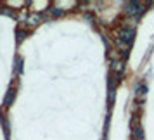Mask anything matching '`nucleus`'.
I'll return each instance as SVG.
<instances>
[{
  "label": "nucleus",
  "instance_id": "1",
  "mask_svg": "<svg viewBox=\"0 0 154 140\" xmlns=\"http://www.w3.org/2000/svg\"><path fill=\"white\" fill-rule=\"evenodd\" d=\"M133 36H135V29L130 28V26H123V28H119L118 33H116V38L123 40V42L128 43V45H132Z\"/></svg>",
  "mask_w": 154,
  "mask_h": 140
},
{
  "label": "nucleus",
  "instance_id": "2",
  "mask_svg": "<svg viewBox=\"0 0 154 140\" xmlns=\"http://www.w3.org/2000/svg\"><path fill=\"white\" fill-rule=\"evenodd\" d=\"M144 11V5L139 2H126L125 4V12L128 16H139Z\"/></svg>",
  "mask_w": 154,
  "mask_h": 140
},
{
  "label": "nucleus",
  "instance_id": "3",
  "mask_svg": "<svg viewBox=\"0 0 154 140\" xmlns=\"http://www.w3.org/2000/svg\"><path fill=\"white\" fill-rule=\"evenodd\" d=\"M111 69L114 71V73L121 75V73L125 71V64H123V61H121V59H112V62H111Z\"/></svg>",
  "mask_w": 154,
  "mask_h": 140
},
{
  "label": "nucleus",
  "instance_id": "4",
  "mask_svg": "<svg viewBox=\"0 0 154 140\" xmlns=\"http://www.w3.org/2000/svg\"><path fill=\"white\" fill-rule=\"evenodd\" d=\"M42 21V16L38 14V12H33V14L28 16V19H26V23H28V26H36L38 23Z\"/></svg>",
  "mask_w": 154,
  "mask_h": 140
},
{
  "label": "nucleus",
  "instance_id": "5",
  "mask_svg": "<svg viewBox=\"0 0 154 140\" xmlns=\"http://www.w3.org/2000/svg\"><path fill=\"white\" fill-rule=\"evenodd\" d=\"M132 135H133V140H142L144 138V130H142V126L133 125L132 126Z\"/></svg>",
  "mask_w": 154,
  "mask_h": 140
},
{
  "label": "nucleus",
  "instance_id": "6",
  "mask_svg": "<svg viewBox=\"0 0 154 140\" xmlns=\"http://www.w3.org/2000/svg\"><path fill=\"white\" fill-rule=\"evenodd\" d=\"M56 5L59 9H61V7H75V5H76V2H57Z\"/></svg>",
  "mask_w": 154,
  "mask_h": 140
},
{
  "label": "nucleus",
  "instance_id": "7",
  "mask_svg": "<svg viewBox=\"0 0 154 140\" xmlns=\"http://www.w3.org/2000/svg\"><path fill=\"white\" fill-rule=\"evenodd\" d=\"M50 12L54 16H63L64 14V9H59L57 5H52V9H50Z\"/></svg>",
  "mask_w": 154,
  "mask_h": 140
},
{
  "label": "nucleus",
  "instance_id": "8",
  "mask_svg": "<svg viewBox=\"0 0 154 140\" xmlns=\"http://www.w3.org/2000/svg\"><path fill=\"white\" fill-rule=\"evenodd\" d=\"M14 93H16V90H14V88H11V90H9L7 97H5V105H7L9 102H11V100H12V99H14Z\"/></svg>",
  "mask_w": 154,
  "mask_h": 140
},
{
  "label": "nucleus",
  "instance_id": "9",
  "mask_svg": "<svg viewBox=\"0 0 154 140\" xmlns=\"http://www.w3.org/2000/svg\"><path fill=\"white\" fill-rule=\"evenodd\" d=\"M31 7H49V4H47V2H40V4H38V2H33Z\"/></svg>",
  "mask_w": 154,
  "mask_h": 140
},
{
  "label": "nucleus",
  "instance_id": "10",
  "mask_svg": "<svg viewBox=\"0 0 154 140\" xmlns=\"http://www.w3.org/2000/svg\"><path fill=\"white\" fill-rule=\"evenodd\" d=\"M24 36H26V31H23L21 28L17 29V40H19V42H21L23 38H24Z\"/></svg>",
  "mask_w": 154,
  "mask_h": 140
},
{
  "label": "nucleus",
  "instance_id": "11",
  "mask_svg": "<svg viewBox=\"0 0 154 140\" xmlns=\"http://www.w3.org/2000/svg\"><path fill=\"white\" fill-rule=\"evenodd\" d=\"M7 5H11V7H23L24 2H9Z\"/></svg>",
  "mask_w": 154,
  "mask_h": 140
},
{
  "label": "nucleus",
  "instance_id": "12",
  "mask_svg": "<svg viewBox=\"0 0 154 140\" xmlns=\"http://www.w3.org/2000/svg\"><path fill=\"white\" fill-rule=\"evenodd\" d=\"M2 14H5V16H12V17H14V12H12V11H9V9H2Z\"/></svg>",
  "mask_w": 154,
  "mask_h": 140
},
{
  "label": "nucleus",
  "instance_id": "13",
  "mask_svg": "<svg viewBox=\"0 0 154 140\" xmlns=\"http://www.w3.org/2000/svg\"><path fill=\"white\" fill-rule=\"evenodd\" d=\"M132 140H133V138H132Z\"/></svg>",
  "mask_w": 154,
  "mask_h": 140
}]
</instances>
